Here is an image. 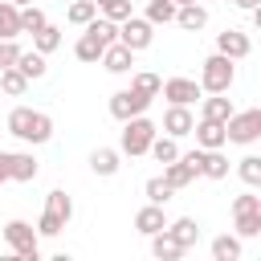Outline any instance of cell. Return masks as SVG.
I'll use <instances>...</instances> for the list:
<instances>
[{"instance_id":"25","label":"cell","mask_w":261,"mask_h":261,"mask_svg":"<svg viewBox=\"0 0 261 261\" xmlns=\"http://www.w3.org/2000/svg\"><path fill=\"white\" fill-rule=\"evenodd\" d=\"M49 139H53V118H49L45 110H33V126H29V139H24V143L41 147V143H49Z\"/></svg>"},{"instance_id":"26","label":"cell","mask_w":261,"mask_h":261,"mask_svg":"<svg viewBox=\"0 0 261 261\" xmlns=\"http://www.w3.org/2000/svg\"><path fill=\"white\" fill-rule=\"evenodd\" d=\"M212 261H241V237H216L212 241Z\"/></svg>"},{"instance_id":"8","label":"cell","mask_w":261,"mask_h":261,"mask_svg":"<svg viewBox=\"0 0 261 261\" xmlns=\"http://www.w3.org/2000/svg\"><path fill=\"white\" fill-rule=\"evenodd\" d=\"M147 106H151V98H147V94H139L135 86H130V90L110 94V114H114L118 122H126V118H135V114H147Z\"/></svg>"},{"instance_id":"27","label":"cell","mask_w":261,"mask_h":261,"mask_svg":"<svg viewBox=\"0 0 261 261\" xmlns=\"http://www.w3.org/2000/svg\"><path fill=\"white\" fill-rule=\"evenodd\" d=\"M0 90H4L8 98H20V94L29 90V77H24L16 65H8V69H0Z\"/></svg>"},{"instance_id":"18","label":"cell","mask_w":261,"mask_h":261,"mask_svg":"<svg viewBox=\"0 0 261 261\" xmlns=\"http://www.w3.org/2000/svg\"><path fill=\"white\" fill-rule=\"evenodd\" d=\"M175 24H179V29H188V33H196V29H204V24H208V8H204V4H196V0H192V4H179V8H175Z\"/></svg>"},{"instance_id":"41","label":"cell","mask_w":261,"mask_h":261,"mask_svg":"<svg viewBox=\"0 0 261 261\" xmlns=\"http://www.w3.org/2000/svg\"><path fill=\"white\" fill-rule=\"evenodd\" d=\"M241 12H253V8H261V0H232Z\"/></svg>"},{"instance_id":"6","label":"cell","mask_w":261,"mask_h":261,"mask_svg":"<svg viewBox=\"0 0 261 261\" xmlns=\"http://www.w3.org/2000/svg\"><path fill=\"white\" fill-rule=\"evenodd\" d=\"M224 139L228 143H241V147L257 143L261 139V110H232L224 118Z\"/></svg>"},{"instance_id":"5","label":"cell","mask_w":261,"mask_h":261,"mask_svg":"<svg viewBox=\"0 0 261 261\" xmlns=\"http://www.w3.org/2000/svg\"><path fill=\"white\" fill-rule=\"evenodd\" d=\"M4 245L20 257V261H37L41 257V237L29 220H8L4 224Z\"/></svg>"},{"instance_id":"35","label":"cell","mask_w":261,"mask_h":261,"mask_svg":"<svg viewBox=\"0 0 261 261\" xmlns=\"http://www.w3.org/2000/svg\"><path fill=\"white\" fill-rule=\"evenodd\" d=\"M65 16H69V24H86V20L98 16V4H94V0H73Z\"/></svg>"},{"instance_id":"30","label":"cell","mask_w":261,"mask_h":261,"mask_svg":"<svg viewBox=\"0 0 261 261\" xmlns=\"http://www.w3.org/2000/svg\"><path fill=\"white\" fill-rule=\"evenodd\" d=\"M143 192H147V204H167V200L175 196V188H171L163 175H151V179L143 184Z\"/></svg>"},{"instance_id":"33","label":"cell","mask_w":261,"mask_h":261,"mask_svg":"<svg viewBox=\"0 0 261 261\" xmlns=\"http://www.w3.org/2000/svg\"><path fill=\"white\" fill-rule=\"evenodd\" d=\"M237 175H241L249 188H257V184H261V155H245V159L237 163Z\"/></svg>"},{"instance_id":"2","label":"cell","mask_w":261,"mask_h":261,"mask_svg":"<svg viewBox=\"0 0 261 261\" xmlns=\"http://www.w3.org/2000/svg\"><path fill=\"white\" fill-rule=\"evenodd\" d=\"M69 216H73L69 192H65V188H53V192L45 196V212H41V220H37V237H57V232L69 224Z\"/></svg>"},{"instance_id":"1","label":"cell","mask_w":261,"mask_h":261,"mask_svg":"<svg viewBox=\"0 0 261 261\" xmlns=\"http://www.w3.org/2000/svg\"><path fill=\"white\" fill-rule=\"evenodd\" d=\"M82 29H86V33L77 37L73 57H77V61H86V65H94V61L102 57V49H106L110 41H118V24H114V20H106V16H94V20H86Z\"/></svg>"},{"instance_id":"19","label":"cell","mask_w":261,"mask_h":261,"mask_svg":"<svg viewBox=\"0 0 261 261\" xmlns=\"http://www.w3.org/2000/svg\"><path fill=\"white\" fill-rule=\"evenodd\" d=\"M188 249H179L175 241H171V232L167 228H159V232H151V257H159V261H179Z\"/></svg>"},{"instance_id":"28","label":"cell","mask_w":261,"mask_h":261,"mask_svg":"<svg viewBox=\"0 0 261 261\" xmlns=\"http://www.w3.org/2000/svg\"><path fill=\"white\" fill-rule=\"evenodd\" d=\"M0 37H20V8L12 0H0Z\"/></svg>"},{"instance_id":"36","label":"cell","mask_w":261,"mask_h":261,"mask_svg":"<svg viewBox=\"0 0 261 261\" xmlns=\"http://www.w3.org/2000/svg\"><path fill=\"white\" fill-rule=\"evenodd\" d=\"M41 24H45V12H41L37 4H24V8H20V33H29V37H33Z\"/></svg>"},{"instance_id":"7","label":"cell","mask_w":261,"mask_h":261,"mask_svg":"<svg viewBox=\"0 0 261 261\" xmlns=\"http://www.w3.org/2000/svg\"><path fill=\"white\" fill-rule=\"evenodd\" d=\"M118 41H122L130 53H139V49H147V45L155 41V24H151L147 16H135V12H130V16L118 24Z\"/></svg>"},{"instance_id":"11","label":"cell","mask_w":261,"mask_h":261,"mask_svg":"<svg viewBox=\"0 0 261 261\" xmlns=\"http://www.w3.org/2000/svg\"><path fill=\"white\" fill-rule=\"evenodd\" d=\"M37 171H41V163H37L33 151H12V159H8V184H33Z\"/></svg>"},{"instance_id":"39","label":"cell","mask_w":261,"mask_h":261,"mask_svg":"<svg viewBox=\"0 0 261 261\" xmlns=\"http://www.w3.org/2000/svg\"><path fill=\"white\" fill-rule=\"evenodd\" d=\"M241 212H261V196H253V192L237 196L232 200V216H241Z\"/></svg>"},{"instance_id":"20","label":"cell","mask_w":261,"mask_h":261,"mask_svg":"<svg viewBox=\"0 0 261 261\" xmlns=\"http://www.w3.org/2000/svg\"><path fill=\"white\" fill-rule=\"evenodd\" d=\"M16 69L29 77V82H37V77H45V53H37V49H20V57H16Z\"/></svg>"},{"instance_id":"29","label":"cell","mask_w":261,"mask_h":261,"mask_svg":"<svg viewBox=\"0 0 261 261\" xmlns=\"http://www.w3.org/2000/svg\"><path fill=\"white\" fill-rule=\"evenodd\" d=\"M147 155H155L159 163H171V159L179 155V139H171V135H163V139H159V135H155V139H151V147H147Z\"/></svg>"},{"instance_id":"16","label":"cell","mask_w":261,"mask_h":261,"mask_svg":"<svg viewBox=\"0 0 261 261\" xmlns=\"http://www.w3.org/2000/svg\"><path fill=\"white\" fill-rule=\"evenodd\" d=\"M135 228H139L143 237H151V232L167 228V212H163V204H143V208L135 212Z\"/></svg>"},{"instance_id":"38","label":"cell","mask_w":261,"mask_h":261,"mask_svg":"<svg viewBox=\"0 0 261 261\" xmlns=\"http://www.w3.org/2000/svg\"><path fill=\"white\" fill-rule=\"evenodd\" d=\"M16 57H20V45H16V37H0V69L16 65Z\"/></svg>"},{"instance_id":"23","label":"cell","mask_w":261,"mask_h":261,"mask_svg":"<svg viewBox=\"0 0 261 261\" xmlns=\"http://www.w3.org/2000/svg\"><path fill=\"white\" fill-rule=\"evenodd\" d=\"M163 179H167V184H171V188L179 192V188H188V184L196 179V171H192V167H188V163H184V159L175 155L171 163H163Z\"/></svg>"},{"instance_id":"15","label":"cell","mask_w":261,"mask_h":261,"mask_svg":"<svg viewBox=\"0 0 261 261\" xmlns=\"http://www.w3.org/2000/svg\"><path fill=\"white\" fill-rule=\"evenodd\" d=\"M192 135H196V147H204V151H216V147L228 143L224 139V122H212V118H200L192 126Z\"/></svg>"},{"instance_id":"4","label":"cell","mask_w":261,"mask_h":261,"mask_svg":"<svg viewBox=\"0 0 261 261\" xmlns=\"http://www.w3.org/2000/svg\"><path fill=\"white\" fill-rule=\"evenodd\" d=\"M155 130H159V126H155L147 114H135V118H126V122H122V139H118V151H122V155H130V159L147 155V147H151Z\"/></svg>"},{"instance_id":"9","label":"cell","mask_w":261,"mask_h":261,"mask_svg":"<svg viewBox=\"0 0 261 261\" xmlns=\"http://www.w3.org/2000/svg\"><path fill=\"white\" fill-rule=\"evenodd\" d=\"M159 94H163L171 106H192L204 90H200V82H192V77H167V82L159 86Z\"/></svg>"},{"instance_id":"22","label":"cell","mask_w":261,"mask_h":261,"mask_svg":"<svg viewBox=\"0 0 261 261\" xmlns=\"http://www.w3.org/2000/svg\"><path fill=\"white\" fill-rule=\"evenodd\" d=\"M200 175H208V179H224L228 175V155L216 147V151H204V159H200Z\"/></svg>"},{"instance_id":"10","label":"cell","mask_w":261,"mask_h":261,"mask_svg":"<svg viewBox=\"0 0 261 261\" xmlns=\"http://www.w3.org/2000/svg\"><path fill=\"white\" fill-rule=\"evenodd\" d=\"M216 53H224V57H232V61H245V57L253 53V41H249V33H241V29H224V33H216Z\"/></svg>"},{"instance_id":"3","label":"cell","mask_w":261,"mask_h":261,"mask_svg":"<svg viewBox=\"0 0 261 261\" xmlns=\"http://www.w3.org/2000/svg\"><path fill=\"white\" fill-rule=\"evenodd\" d=\"M237 82V61L224 57V53H212L204 57V69H200V90L204 94H228Z\"/></svg>"},{"instance_id":"32","label":"cell","mask_w":261,"mask_h":261,"mask_svg":"<svg viewBox=\"0 0 261 261\" xmlns=\"http://www.w3.org/2000/svg\"><path fill=\"white\" fill-rule=\"evenodd\" d=\"M130 86H135L139 94H147V98H159V86H163V77H159V73H147V69H139V73L130 77Z\"/></svg>"},{"instance_id":"37","label":"cell","mask_w":261,"mask_h":261,"mask_svg":"<svg viewBox=\"0 0 261 261\" xmlns=\"http://www.w3.org/2000/svg\"><path fill=\"white\" fill-rule=\"evenodd\" d=\"M232 220H237V237H257L261 232V212H241Z\"/></svg>"},{"instance_id":"12","label":"cell","mask_w":261,"mask_h":261,"mask_svg":"<svg viewBox=\"0 0 261 261\" xmlns=\"http://www.w3.org/2000/svg\"><path fill=\"white\" fill-rule=\"evenodd\" d=\"M118 167H122V151L118 147H94L90 151V171L94 175L110 179V175H118Z\"/></svg>"},{"instance_id":"24","label":"cell","mask_w":261,"mask_h":261,"mask_svg":"<svg viewBox=\"0 0 261 261\" xmlns=\"http://www.w3.org/2000/svg\"><path fill=\"white\" fill-rule=\"evenodd\" d=\"M57 45H61V29H57V24H49V20H45V24H41V29H37V33H33V49H37V53H45V57H49V53H53V49H57Z\"/></svg>"},{"instance_id":"17","label":"cell","mask_w":261,"mask_h":261,"mask_svg":"<svg viewBox=\"0 0 261 261\" xmlns=\"http://www.w3.org/2000/svg\"><path fill=\"white\" fill-rule=\"evenodd\" d=\"M167 232H171V241H175L179 249H192V245L200 241V224H196V216H179V220H167Z\"/></svg>"},{"instance_id":"21","label":"cell","mask_w":261,"mask_h":261,"mask_svg":"<svg viewBox=\"0 0 261 261\" xmlns=\"http://www.w3.org/2000/svg\"><path fill=\"white\" fill-rule=\"evenodd\" d=\"M232 110H237V106H232V98H224V94H208V98H204V110H200V118L224 122V118H228Z\"/></svg>"},{"instance_id":"34","label":"cell","mask_w":261,"mask_h":261,"mask_svg":"<svg viewBox=\"0 0 261 261\" xmlns=\"http://www.w3.org/2000/svg\"><path fill=\"white\" fill-rule=\"evenodd\" d=\"M147 20L151 24H171L175 20V4L171 0H151L147 4Z\"/></svg>"},{"instance_id":"43","label":"cell","mask_w":261,"mask_h":261,"mask_svg":"<svg viewBox=\"0 0 261 261\" xmlns=\"http://www.w3.org/2000/svg\"><path fill=\"white\" fill-rule=\"evenodd\" d=\"M171 4H175V8H179V4H192V0H171Z\"/></svg>"},{"instance_id":"13","label":"cell","mask_w":261,"mask_h":261,"mask_svg":"<svg viewBox=\"0 0 261 261\" xmlns=\"http://www.w3.org/2000/svg\"><path fill=\"white\" fill-rule=\"evenodd\" d=\"M102 65H106V73H126L130 65H135V53L122 45V41H110L106 49H102V57H98Z\"/></svg>"},{"instance_id":"42","label":"cell","mask_w":261,"mask_h":261,"mask_svg":"<svg viewBox=\"0 0 261 261\" xmlns=\"http://www.w3.org/2000/svg\"><path fill=\"white\" fill-rule=\"evenodd\" d=\"M12 4H16V8H24V4H33V0H12Z\"/></svg>"},{"instance_id":"40","label":"cell","mask_w":261,"mask_h":261,"mask_svg":"<svg viewBox=\"0 0 261 261\" xmlns=\"http://www.w3.org/2000/svg\"><path fill=\"white\" fill-rule=\"evenodd\" d=\"M8 159H12V151H0V188L8 184Z\"/></svg>"},{"instance_id":"31","label":"cell","mask_w":261,"mask_h":261,"mask_svg":"<svg viewBox=\"0 0 261 261\" xmlns=\"http://www.w3.org/2000/svg\"><path fill=\"white\" fill-rule=\"evenodd\" d=\"M94 4H98V12H102L106 20H114V24H122V20L135 12V8H130V0H94Z\"/></svg>"},{"instance_id":"14","label":"cell","mask_w":261,"mask_h":261,"mask_svg":"<svg viewBox=\"0 0 261 261\" xmlns=\"http://www.w3.org/2000/svg\"><path fill=\"white\" fill-rule=\"evenodd\" d=\"M192 126H196V114H192L188 106H167V114H163V130H167L171 139L192 135Z\"/></svg>"}]
</instances>
